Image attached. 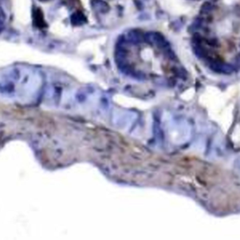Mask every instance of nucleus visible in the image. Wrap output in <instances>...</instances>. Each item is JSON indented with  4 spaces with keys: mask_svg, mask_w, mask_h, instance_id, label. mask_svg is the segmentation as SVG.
<instances>
[{
    "mask_svg": "<svg viewBox=\"0 0 240 240\" xmlns=\"http://www.w3.org/2000/svg\"><path fill=\"white\" fill-rule=\"evenodd\" d=\"M3 15H4V12L2 11V10L0 9V21L2 20V18H3Z\"/></svg>",
    "mask_w": 240,
    "mask_h": 240,
    "instance_id": "20e7f679",
    "label": "nucleus"
},
{
    "mask_svg": "<svg viewBox=\"0 0 240 240\" xmlns=\"http://www.w3.org/2000/svg\"><path fill=\"white\" fill-rule=\"evenodd\" d=\"M33 21L38 27L42 28V27L46 26L44 17H43V12L39 8H35L33 10Z\"/></svg>",
    "mask_w": 240,
    "mask_h": 240,
    "instance_id": "f257e3e1",
    "label": "nucleus"
},
{
    "mask_svg": "<svg viewBox=\"0 0 240 240\" xmlns=\"http://www.w3.org/2000/svg\"><path fill=\"white\" fill-rule=\"evenodd\" d=\"M71 22L73 25H81L86 23V18L82 11H75L71 16Z\"/></svg>",
    "mask_w": 240,
    "mask_h": 240,
    "instance_id": "f03ea898",
    "label": "nucleus"
},
{
    "mask_svg": "<svg viewBox=\"0 0 240 240\" xmlns=\"http://www.w3.org/2000/svg\"><path fill=\"white\" fill-rule=\"evenodd\" d=\"M42 1H46V0H42Z\"/></svg>",
    "mask_w": 240,
    "mask_h": 240,
    "instance_id": "39448f33",
    "label": "nucleus"
},
{
    "mask_svg": "<svg viewBox=\"0 0 240 240\" xmlns=\"http://www.w3.org/2000/svg\"><path fill=\"white\" fill-rule=\"evenodd\" d=\"M201 11L204 14H208L212 11V4L210 2H204L201 7Z\"/></svg>",
    "mask_w": 240,
    "mask_h": 240,
    "instance_id": "7ed1b4c3",
    "label": "nucleus"
}]
</instances>
